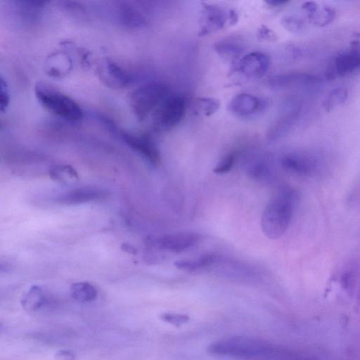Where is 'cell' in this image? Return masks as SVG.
Wrapping results in <instances>:
<instances>
[{
	"instance_id": "16",
	"label": "cell",
	"mask_w": 360,
	"mask_h": 360,
	"mask_svg": "<svg viewBox=\"0 0 360 360\" xmlns=\"http://www.w3.org/2000/svg\"><path fill=\"white\" fill-rule=\"evenodd\" d=\"M46 301L42 288L32 285L21 300L22 307L27 311H34L42 307Z\"/></svg>"
},
{
	"instance_id": "25",
	"label": "cell",
	"mask_w": 360,
	"mask_h": 360,
	"mask_svg": "<svg viewBox=\"0 0 360 360\" xmlns=\"http://www.w3.org/2000/svg\"><path fill=\"white\" fill-rule=\"evenodd\" d=\"M160 318L163 321L176 326H180L181 324L188 322L189 320V317L186 314L173 313H164L160 316Z\"/></svg>"
},
{
	"instance_id": "17",
	"label": "cell",
	"mask_w": 360,
	"mask_h": 360,
	"mask_svg": "<svg viewBox=\"0 0 360 360\" xmlns=\"http://www.w3.org/2000/svg\"><path fill=\"white\" fill-rule=\"evenodd\" d=\"M360 66V54L355 52L346 53L338 56L335 60L334 72L344 75L354 71Z\"/></svg>"
},
{
	"instance_id": "19",
	"label": "cell",
	"mask_w": 360,
	"mask_h": 360,
	"mask_svg": "<svg viewBox=\"0 0 360 360\" xmlns=\"http://www.w3.org/2000/svg\"><path fill=\"white\" fill-rule=\"evenodd\" d=\"M49 175L55 181L63 184H72L79 179L77 171L72 166L68 165L53 167L50 169Z\"/></svg>"
},
{
	"instance_id": "14",
	"label": "cell",
	"mask_w": 360,
	"mask_h": 360,
	"mask_svg": "<svg viewBox=\"0 0 360 360\" xmlns=\"http://www.w3.org/2000/svg\"><path fill=\"white\" fill-rule=\"evenodd\" d=\"M260 105L259 99L249 94H240L233 98L229 110L238 116H246L257 111Z\"/></svg>"
},
{
	"instance_id": "27",
	"label": "cell",
	"mask_w": 360,
	"mask_h": 360,
	"mask_svg": "<svg viewBox=\"0 0 360 360\" xmlns=\"http://www.w3.org/2000/svg\"><path fill=\"white\" fill-rule=\"evenodd\" d=\"M334 17V12L328 8H323L314 14L313 20L319 25H323L330 22Z\"/></svg>"
},
{
	"instance_id": "21",
	"label": "cell",
	"mask_w": 360,
	"mask_h": 360,
	"mask_svg": "<svg viewBox=\"0 0 360 360\" xmlns=\"http://www.w3.org/2000/svg\"><path fill=\"white\" fill-rule=\"evenodd\" d=\"M238 157L236 151H231L224 155L214 167L213 171L217 174H226L233 167Z\"/></svg>"
},
{
	"instance_id": "5",
	"label": "cell",
	"mask_w": 360,
	"mask_h": 360,
	"mask_svg": "<svg viewBox=\"0 0 360 360\" xmlns=\"http://www.w3.org/2000/svg\"><path fill=\"white\" fill-rule=\"evenodd\" d=\"M201 238V235L198 233L180 232L155 236L148 240L150 244L160 250L180 252L193 247Z\"/></svg>"
},
{
	"instance_id": "13",
	"label": "cell",
	"mask_w": 360,
	"mask_h": 360,
	"mask_svg": "<svg viewBox=\"0 0 360 360\" xmlns=\"http://www.w3.org/2000/svg\"><path fill=\"white\" fill-rule=\"evenodd\" d=\"M221 257L214 253H206L193 259H181L174 265L180 270L186 272L200 271L221 262Z\"/></svg>"
},
{
	"instance_id": "12",
	"label": "cell",
	"mask_w": 360,
	"mask_h": 360,
	"mask_svg": "<svg viewBox=\"0 0 360 360\" xmlns=\"http://www.w3.org/2000/svg\"><path fill=\"white\" fill-rule=\"evenodd\" d=\"M319 78L314 75L304 72H292L276 75L269 81V85L276 89H285L316 83Z\"/></svg>"
},
{
	"instance_id": "15",
	"label": "cell",
	"mask_w": 360,
	"mask_h": 360,
	"mask_svg": "<svg viewBox=\"0 0 360 360\" xmlns=\"http://www.w3.org/2000/svg\"><path fill=\"white\" fill-rule=\"evenodd\" d=\"M299 112L300 108L296 106L272 124L266 134L268 141H275L283 136L290 129Z\"/></svg>"
},
{
	"instance_id": "26",
	"label": "cell",
	"mask_w": 360,
	"mask_h": 360,
	"mask_svg": "<svg viewBox=\"0 0 360 360\" xmlns=\"http://www.w3.org/2000/svg\"><path fill=\"white\" fill-rule=\"evenodd\" d=\"M0 91V108L1 111L4 112L10 103V94L6 81L2 77H1Z\"/></svg>"
},
{
	"instance_id": "22",
	"label": "cell",
	"mask_w": 360,
	"mask_h": 360,
	"mask_svg": "<svg viewBox=\"0 0 360 360\" xmlns=\"http://www.w3.org/2000/svg\"><path fill=\"white\" fill-rule=\"evenodd\" d=\"M347 91L345 87H338L331 91L324 101L323 106L329 110L342 103L347 98Z\"/></svg>"
},
{
	"instance_id": "11",
	"label": "cell",
	"mask_w": 360,
	"mask_h": 360,
	"mask_svg": "<svg viewBox=\"0 0 360 360\" xmlns=\"http://www.w3.org/2000/svg\"><path fill=\"white\" fill-rule=\"evenodd\" d=\"M270 65L269 57L262 52L254 51L243 56L239 63V69L243 75L250 79L263 77Z\"/></svg>"
},
{
	"instance_id": "6",
	"label": "cell",
	"mask_w": 360,
	"mask_h": 360,
	"mask_svg": "<svg viewBox=\"0 0 360 360\" xmlns=\"http://www.w3.org/2000/svg\"><path fill=\"white\" fill-rule=\"evenodd\" d=\"M96 71L101 82L112 89L124 88L133 79L130 73L110 58L101 59Z\"/></svg>"
},
{
	"instance_id": "30",
	"label": "cell",
	"mask_w": 360,
	"mask_h": 360,
	"mask_svg": "<svg viewBox=\"0 0 360 360\" xmlns=\"http://www.w3.org/2000/svg\"><path fill=\"white\" fill-rule=\"evenodd\" d=\"M55 360H75V354L66 349L59 350L57 352L54 356Z\"/></svg>"
},
{
	"instance_id": "9",
	"label": "cell",
	"mask_w": 360,
	"mask_h": 360,
	"mask_svg": "<svg viewBox=\"0 0 360 360\" xmlns=\"http://www.w3.org/2000/svg\"><path fill=\"white\" fill-rule=\"evenodd\" d=\"M108 195L105 190L97 186H82L67 191L59 195L56 201L62 205H77L101 200Z\"/></svg>"
},
{
	"instance_id": "8",
	"label": "cell",
	"mask_w": 360,
	"mask_h": 360,
	"mask_svg": "<svg viewBox=\"0 0 360 360\" xmlns=\"http://www.w3.org/2000/svg\"><path fill=\"white\" fill-rule=\"evenodd\" d=\"M120 136L128 146L139 153L150 163L156 165L160 162L159 150L153 140L148 135L122 131Z\"/></svg>"
},
{
	"instance_id": "7",
	"label": "cell",
	"mask_w": 360,
	"mask_h": 360,
	"mask_svg": "<svg viewBox=\"0 0 360 360\" xmlns=\"http://www.w3.org/2000/svg\"><path fill=\"white\" fill-rule=\"evenodd\" d=\"M236 17V14L233 11L227 12L217 6H205L202 11L201 30L199 34L205 35L221 30L227 22H235Z\"/></svg>"
},
{
	"instance_id": "31",
	"label": "cell",
	"mask_w": 360,
	"mask_h": 360,
	"mask_svg": "<svg viewBox=\"0 0 360 360\" xmlns=\"http://www.w3.org/2000/svg\"><path fill=\"white\" fill-rule=\"evenodd\" d=\"M288 1H281V0H271V1H267L266 3L271 5V6H281L283 4H285Z\"/></svg>"
},
{
	"instance_id": "2",
	"label": "cell",
	"mask_w": 360,
	"mask_h": 360,
	"mask_svg": "<svg viewBox=\"0 0 360 360\" xmlns=\"http://www.w3.org/2000/svg\"><path fill=\"white\" fill-rule=\"evenodd\" d=\"M37 99L47 110L68 122H78L83 117L79 105L55 87L39 82L34 86Z\"/></svg>"
},
{
	"instance_id": "10",
	"label": "cell",
	"mask_w": 360,
	"mask_h": 360,
	"mask_svg": "<svg viewBox=\"0 0 360 360\" xmlns=\"http://www.w3.org/2000/svg\"><path fill=\"white\" fill-rule=\"evenodd\" d=\"M281 163L283 169L299 176H309L314 172L317 167V161L314 157L300 153L284 155Z\"/></svg>"
},
{
	"instance_id": "18",
	"label": "cell",
	"mask_w": 360,
	"mask_h": 360,
	"mask_svg": "<svg viewBox=\"0 0 360 360\" xmlns=\"http://www.w3.org/2000/svg\"><path fill=\"white\" fill-rule=\"evenodd\" d=\"M70 295L76 301L82 303L95 300L98 295L96 288L89 282H77L70 287Z\"/></svg>"
},
{
	"instance_id": "28",
	"label": "cell",
	"mask_w": 360,
	"mask_h": 360,
	"mask_svg": "<svg viewBox=\"0 0 360 360\" xmlns=\"http://www.w3.org/2000/svg\"><path fill=\"white\" fill-rule=\"evenodd\" d=\"M282 23L284 27L293 32H297L302 28V22L300 19L292 16L283 18Z\"/></svg>"
},
{
	"instance_id": "29",
	"label": "cell",
	"mask_w": 360,
	"mask_h": 360,
	"mask_svg": "<svg viewBox=\"0 0 360 360\" xmlns=\"http://www.w3.org/2000/svg\"><path fill=\"white\" fill-rule=\"evenodd\" d=\"M258 35L260 39L266 41H274L277 39L276 34L264 26H262L259 29Z\"/></svg>"
},
{
	"instance_id": "20",
	"label": "cell",
	"mask_w": 360,
	"mask_h": 360,
	"mask_svg": "<svg viewBox=\"0 0 360 360\" xmlns=\"http://www.w3.org/2000/svg\"><path fill=\"white\" fill-rule=\"evenodd\" d=\"M246 172L249 176L259 181L266 180L271 174L269 164L263 159L250 162L246 167Z\"/></svg>"
},
{
	"instance_id": "1",
	"label": "cell",
	"mask_w": 360,
	"mask_h": 360,
	"mask_svg": "<svg viewBox=\"0 0 360 360\" xmlns=\"http://www.w3.org/2000/svg\"><path fill=\"white\" fill-rule=\"evenodd\" d=\"M297 194L290 188H283L267 203L261 219L264 235L270 239H277L288 229L295 207Z\"/></svg>"
},
{
	"instance_id": "24",
	"label": "cell",
	"mask_w": 360,
	"mask_h": 360,
	"mask_svg": "<svg viewBox=\"0 0 360 360\" xmlns=\"http://www.w3.org/2000/svg\"><path fill=\"white\" fill-rule=\"evenodd\" d=\"M199 108L206 116L215 113L219 108V102L212 98H202L199 99Z\"/></svg>"
},
{
	"instance_id": "23",
	"label": "cell",
	"mask_w": 360,
	"mask_h": 360,
	"mask_svg": "<svg viewBox=\"0 0 360 360\" xmlns=\"http://www.w3.org/2000/svg\"><path fill=\"white\" fill-rule=\"evenodd\" d=\"M215 50L220 55L226 57L238 56L243 51L240 45L231 42L218 43L215 45Z\"/></svg>"
},
{
	"instance_id": "4",
	"label": "cell",
	"mask_w": 360,
	"mask_h": 360,
	"mask_svg": "<svg viewBox=\"0 0 360 360\" xmlns=\"http://www.w3.org/2000/svg\"><path fill=\"white\" fill-rule=\"evenodd\" d=\"M186 101L181 96H169L153 113V128L160 131L172 129L184 119Z\"/></svg>"
},
{
	"instance_id": "3",
	"label": "cell",
	"mask_w": 360,
	"mask_h": 360,
	"mask_svg": "<svg viewBox=\"0 0 360 360\" xmlns=\"http://www.w3.org/2000/svg\"><path fill=\"white\" fill-rule=\"evenodd\" d=\"M168 86L158 82H148L135 89L129 97V105L139 121L145 120L169 96Z\"/></svg>"
}]
</instances>
